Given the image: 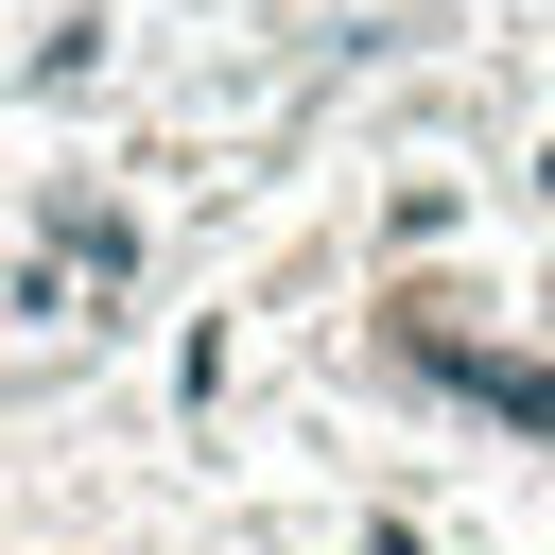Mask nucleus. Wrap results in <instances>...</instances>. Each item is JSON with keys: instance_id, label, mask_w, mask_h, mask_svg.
Wrapping results in <instances>:
<instances>
[{"instance_id": "obj_1", "label": "nucleus", "mask_w": 555, "mask_h": 555, "mask_svg": "<svg viewBox=\"0 0 555 555\" xmlns=\"http://www.w3.org/2000/svg\"><path fill=\"white\" fill-rule=\"evenodd\" d=\"M451 399H486V416H520V434H555V364H503V347H416Z\"/></svg>"}]
</instances>
